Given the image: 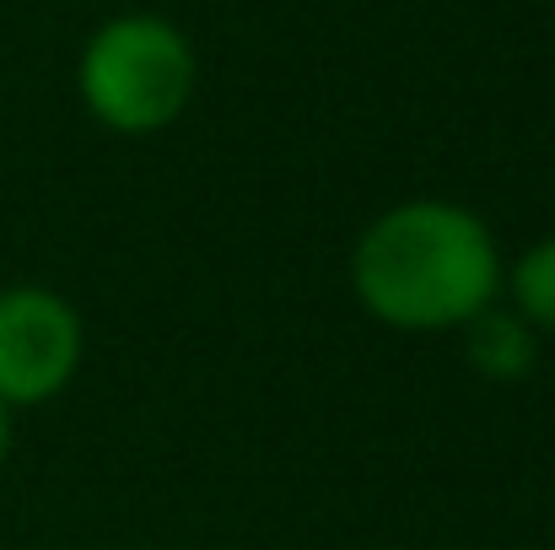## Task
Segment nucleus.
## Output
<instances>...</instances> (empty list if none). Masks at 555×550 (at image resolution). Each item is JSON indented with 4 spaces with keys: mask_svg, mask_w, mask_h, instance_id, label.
<instances>
[{
    "mask_svg": "<svg viewBox=\"0 0 555 550\" xmlns=\"http://www.w3.org/2000/svg\"><path fill=\"white\" fill-rule=\"evenodd\" d=\"M507 292H513L518 319H529L540 335H555V238H540L518 254V265L507 276Z\"/></svg>",
    "mask_w": 555,
    "mask_h": 550,
    "instance_id": "39448f33",
    "label": "nucleus"
},
{
    "mask_svg": "<svg viewBox=\"0 0 555 550\" xmlns=\"http://www.w3.org/2000/svg\"><path fill=\"white\" fill-rule=\"evenodd\" d=\"M464 357L491 383H524L540 362V330L529 319H518L513 308L491 303L464 324Z\"/></svg>",
    "mask_w": 555,
    "mask_h": 550,
    "instance_id": "20e7f679",
    "label": "nucleus"
},
{
    "mask_svg": "<svg viewBox=\"0 0 555 550\" xmlns=\"http://www.w3.org/2000/svg\"><path fill=\"white\" fill-rule=\"evenodd\" d=\"M351 286L388 330H464L502 292V248L475 210L453 200H404L362 232Z\"/></svg>",
    "mask_w": 555,
    "mask_h": 550,
    "instance_id": "f257e3e1",
    "label": "nucleus"
},
{
    "mask_svg": "<svg viewBox=\"0 0 555 550\" xmlns=\"http://www.w3.org/2000/svg\"><path fill=\"white\" fill-rule=\"evenodd\" d=\"M11 453V405H0V464Z\"/></svg>",
    "mask_w": 555,
    "mask_h": 550,
    "instance_id": "423d86ee",
    "label": "nucleus"
},
{
    "mask_svg": "<svg viewBox=\"0 0 555 550\" xmlns=\"http://www.w3.org/2000/svg\"><path fill=\"white\" fill-rule=\"evenodd\" d=\"M199 60L189 38L157 11L108 16L76 65V87L87 114L114 136H157L194 98Z\"/></svg>",
    "mask_w": 555,
    "mask_h": 550,
    "instance_id": "f03ea898",
    "label": "nucleus"
},
{
    "mask_svg": "<svg viewBox=\"0 0 555 550\" xmlns=\"http://www.w3.org/2000/svg\"><path fill=\"white\" fill-rule=\"evenodd\" d=\"M81 314L49 286L0 292V405H49L81 372Z\"/></svg>",
    "mask_w": 555,
    "mask_h": 550,
    "instance_id": "7ed1b4c3",
    "label": "nucleus"
}]
</instances>
